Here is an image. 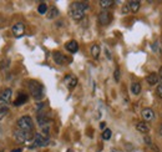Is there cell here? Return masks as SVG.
Segmentation results:
<instances>
[{"instance_id": "6da1fadb", "label": "cell", "mask_w": 162, "mask_h": 152, "mask_svg": "<svg viewBox=\"0 0 162 152\" xmlns=\"http://www.w3.org/2000/svg\"><path fill=\"white\" fill-rule=\"evenodd\" d=\"M89 9V4L84 2V1H75L70 5L69 7V15L71 16V19L79 21L85 16V11Z\"/></svg>"}, {"instance_id": "7a4b0ae2", "label": "cell", "mask_w": 162, "mask_h": 152, "mask_svg": "<svg viewBox=\"0 0 162 152\" xmlns=\"http://www.w3.org/2000/svg\"><path fill=\"white\" fill-rule=\"evenodd\" d=\"M28 89L31 94V96L36 100V101H40L44 99V86L36 81V80H29L28 81Z\"/></svg>"}, {"instance_id": "3957f363", "label": "cell", "mask_w": 162, "mask_h": 152, "mask_svg": "<svg viewBox=\"0 0 162 152\" xmlns=\"http://www.w3.org/2000/svg\"><path fill=\"white\" fill-rule=\"evenodd\" d=\"M18 129L26 131V132H33L34 131V121L30 116H23L18 120Z\"/></svg>"}, {"instance_id": "277c9868", "label": "cell", "mask_w": 162, "mask_h": 152, "mask_svg": "<svg viewBox=\"0 0 162 152\" xmlns=\"http://www.w3.org/2000/svg\"><path fill=\"white\" fill-rule=\"evenodd\" d=\"M49 142H50L49 136L43 135V134H35L34 135V144L30 147L31 149H34V147H45V146L49 145Z\"/></svg>"}, {"instance_id": "5b68a950", "label": "cell", "mask_w": 162, "mask_h": 152, "mask_svg": "<svg viewBox=\"0 0 162 152\" xmlns=\"http://www.w3.org/2000/svg\"><path fill=\"white\" fill-rule=\"evenodd\" d=\"M14 137L18 142L20 144H24V142H28L30 141L31 139H34V134L33 132H26V131H23V130H16L14 132Z\"/></svg>"}, {"instance_id": "8992f818", "label": "cell", "mask_w": 162, "mask_h": 152, "mask_svg": "<svg viewBox=\"0 0 162 152\" xmlns=\"http://www.w3.org/2000/svg\"><path fill=\"white\" fill-rule=\"evenodd\" d=\"M111 21H112V14H111L110 11L102 10V11L99 14V22H100L102 26L109 25Z\"/></svg>"}, {"instance_id": "52a82bcc", "label": "cell", "mask_w": 162, "mask_h": 152, "mask_svg": "<svg viewBox=\"0 0 162 152\" xmlns=\"http://www.w3.org/2000/svg\"><path fill=\"white\" fill-rule=\"evenodd\" d=\"M53 59H54V61L58 65H65L66 62H70L71 61V60H68L66 56L63 52H60V51H54L53 52Z\"/></svg>"}, {"instance_id": "ba28073f", "label": "cell", "mask_w": 162, "mask_h": 152, "mask_svg": "<svg viewBox=\"0 0 162 152\" xmlns=\"http://www.w3.org/2000/svg\"><path fill=\"white\" fill-rule=\"evenodd\" d=\"M13 34L15 37H21L25 34V25L23 22H16L13 25Z\"/></svg>"}, {"instance_id": "9c48e42d", "label": "cell", "mask_w": 162, "mask_h": 152, "mask_svg": "<svg viewBox=\"0 0 162 152\" xmlns=\"http://www.w3.org/2000/svg\"><path fill=\"white\" fill-rule=\"evenodd\" d=\"M11 95H13V91L10 89H5L0 92V101L4 102V104H9L10 100H11Z\"/></svg>"}, {"instance_id": "30bf717a", "label": "cell", "mask_w": 162, "mask_h": 152, "mask_svg": "<svg viewBox=\"0 0 162 152\" xmlns=\"http://www.w3.org/2000/svg\"><path fill=\"white\" fill-rule=\"evenodd\" d=\"M64 82L66 84V86H68L70 90H73V89L78 85V79H76L75 76H73V75H66L65 79H64Z\"/></svg>"}, {"instance_id": "8fae6325", "label": "cell", "mask_w": 162, "mask_h": 152, "mask_svg": "<svg viewBox=\"0 0 162 152\" xmlns=\"http://www.w3.org/2000/svg\"><path fill=\"white\" fill-rule=\"evenodd\" d=\"M65 47H66V50H68L69 52L75 54V52H78V50H79V44H78V41H75V40H70V41H68V42L65 44Z\"/></svg>"}, {"instance_id": "7c38bea8", "label": "cell", "mask_w": 162, "mask_h": 152, "mask_svg": "<svg viewBox=\"0 0 162 152\" xmlns=\"http://www.w3.org/2000/svg\"><path fill=\"white\" fill-rule=\"evenodd\" d=\"M141 115H142V117H144L145 121H151L155 117V112L152 111V109H144L142 112H141Z\"/></svg>"}, {"instance_id": "4fadbf2b", "label": "cell", "mask_w": 162, "mask_h": 152, "mask_svg": "<svg viewBox=\"0 0 162 152\" xmlns=\"http://www.w3.org/2000/svg\"><path fill=\"white\" fill-rule=\"evenodd\" d=\"M129 9H130V11H132V12H137L139 10H140V6H141V2L140 1H137V0H131V1H129Z\"/></svg>"}, {"instance_id": "5bb4252c", "label": "cell", "mask_w": 162, "mask_h": 152, "mask_svg": "<svg viewBox=\"0 0 162 152\" xmlns=\"http://www.w3.org/2000/svg\"><path fill=\"white\" fill-rule=\"evenodd\" d=\"M136 129H137V131H140V132H142V134H146V132L150 131V126H149V124H146L145 121L139 122V124L136 125Z\"/></svg>"}, {"instance_id": "9a60e30c", "label": "cell", "mask_w": 162, "mask_h": 152, "mask_svg": "<svg viewBox=\"0 0 162 152\" xmlns=\"http://www.w3.org/2000/svg\"><path fill=\"white\" fill-rule=\"evenodd\" d=\"M147 82L150 84V85H156L157 82H159V80H160V77H159V75L157 74H155V72H152V74H150L149 76H147Z\"/></svg>"}, {"instance_id": "2e32d148", "label": "cell", "mask_w": 162, "mask_h": 152, "mask_svg": "<svg viewBox=\"0 0 162 152\" xmlns=\"http://www.w3.org/2000/svg\"><path fill=\"white\" fill-rule=\"evenodd\" d=\"M26 101H28V95H25V94H20V95L18 96V99L15 100L14 106H20V105L25 104Z\"/></svg>"}, {"instance_id": "e0dca14e", "label": "cell", "mask_w": 162, "mask_h": 152, "mask_svg": "<svg viewBox=\"0 0 162 152\" xmlns=\"http://www.w3.org/2000/svg\"><path fill=\"white\" fill-rule=\"evenodd\" d=\"M8 112H9L8 105L4 104V102H0V120H3V119L8 115Z\"/></svg>"}, {"instance_id": "ac0fdd59", "label": "cell", "mask_w": 162, "mask_h": 152, "mask_svg": "<svg viewBox=\"0 0 162 152\" xmlns=\"http://www.w3.org/2000/svg\"><path fill=\"white\" fill-rule=\"evenodd\" d=\"M91 55H92L94 59H99V56H100V46L97 44L91 46Z\"/></svg>"}, {"instance_id": "d6986e66", "label": "cell", "mask_w": 162, "mask_h": 152, "mask_svg": "<svg viewBox=\"0 0 162 152\" xmlns=\"http://www.w3.org/2000/svg\"><path fill=\"white\" fill-rule=\"evenodd\" d=\"M59 15V10L55 7V6H51L50 10L48 11V19H54Z\"/></svg>"}, {"instance_id": "ffe728a7", "label": "cell", "mask_w": 162, "mask_h": 152, "mask_svg": "<svg viewBox=\"0 0 162 152\" xmlns=\"http://www.w3.org/2000/svg\"><path fill=\"white\" fill-rule=\"evenodd\" d=\"M131 91H132V94L139 95V94L141 92V85H140L139 82H134V84L131 85Z\"/></svg>"}, {"instance_id": "44dd1931", "label": "cell", "mask_w": 162, "mask_h": 152, "mask_svg": "<svg viewBox=\"0 0 162 152\" xmlns=\"http://www.w3.org/2000/svg\"><path fill=\"white\" fill-rule=\"evenodd\" d=\"M114 4H115V1H112V0H101L100 1V6L102 9H107V7L112 6Z\"/></svg>"}, {"instance_id": "7402d4cb", "label": "cell", "mask_w": 162, "mask_h": 152, "mask_svg": "<svg viewBox=\"0 0 162 152\" xmlns=\"http://www.w3.org/2000/svg\"><path fill=\"white\" fill-rule=\"evenodd\" d=\"M111 135H112L111 130H110V129H105V130H104V132H102V139L107 141V140H110V139H111Z\"/></svg>"}, {"instance_id": "603a6c76", "label": "cell", "mask_w": 162, "mask_h": 152, "mask_svg": "<svg viewBox=\"0 0 162 152\" xmlns=\"http://www.w3.org/2000/svg\"><path fill=\"white\" fill-rule=\"evenodd\" d=\"M38 11H39L40 14H45V12H48V5H46L45 2H41V4L39 5V7H38Z\"/></svg>"}, {"instance_id": "cb8c5ba5", "label": "cell", "mask_w": 162, "mask_h": 152, "mask_svg": "<svg viewBox=\"0 0 162 152\" xmlns=\"http://www.w3.org/2000/svg\"><path fill=\"white\" fill-rule=\"evenodd\" d=\"M114 79H115V81H120V70H119V69L115 70V72H114Z\"/></svg>"}, {"instance_id": "d4e9b609", "label": "cell", "mask_w": 162, "mask_h": 152, "mask_svg": "<svg viewBox=\"0 0 162 152\" xmlns=\"http://www.w3.org/2000/svg\"><path fill=\"white\" fill-rule=\"evenodd\" d=\"M9 62H10V61H9V59L3 60V62H1V69H3V70H4V69H8V67H9V66H8V65H9Z\"/></svg>"}, {"instance_id": "484cf974", "label": "cell", "mask_w": 162, "mask_h": 152, "mask_svg": "<svg viewBox=\"0 0 162 152\" xmlns=\"http://www.w3.org/2000/svg\"><path fill=\"white\" fill-rule=\"evenodd\" d=\"M157 95H159V96L162 99V84L159 86V87H157Z\"/></svg>"}, {"instance_id": "4316f807", "label": "cell", "mask_w": 162, "mask_h": 152, "mask_svg": "<svg viewBox=\"0 0 162 152\" xmlns=\"http://www.w3.org/2000/svg\"><path fill=\"white\" fill-rule=\"evenodd\" d=\"M130 11V9H129V5H125L124 7H122V12L124 14H126V12H129Z\"/></svg>"}, {"instance_id": "83f0119b", "label": "cell", "mask_w": 162, "mask_h": 152, "mask_svg": "<svg viewBox=\"0 0 162 152\" xmlns=\"http://www.w3.org/2000/svg\"><path fill=\"white\" fill-rule=\"evenodd\" d=\"M144 140H145V142H146L147 145H151V139H150L149 136H145V139H144Z\"/></svg>"}, {"instance_id": "f1b7e54d", "label": "cell", "mask_w": 162, "mask_h": 152, "mask_svg": "<svg viewBox=\"0 0 162 152\" xmlns=\"http://www.w3.org/2000/svg\"><path fill=\"white\" fill-rule=\"evenodd\" d=\"M157 45H159V42H155V44L152 45V49H154V51H157Z\"/></svg>"}, {"instance_id": "f546056e", "label": "cell", "mask_w": 162, "mask_h": 152, "mask_svg": "<svg viewBox=\"0 0 162 152\" xmlns=\"http://www.w3.org/2000/svg\"><path fill=\"white\" fill-rule=\"evenodd\" d=\"M105 126H106V124H105V122H101V124H100V129L105 130Z\"/></svg>"}, {"instance_id": "4dcf8cb0", "label": "cell", "mask_w": 162, "mask_h": 152, "mask_svg": "<svg viewBox=\"0 0 162 152\" xmlns=\"http://www.w3.org/2000/svg\"><path fill=\"white\" fill-rule=\"evenodd\" d=\"M11 152H23V150L21 149H16V150H13Z\"/></svg>"}, {"instance_id": "1f68e13d", "label": "cell", "mask_w": 162, "mask_h": 152, "mask_svg": "<svg viewBox=\"0 0 162 152\" xmlns=\"http://www.w3.org/2000/svg\"><path fill=\"white\" fill-rule=\"evenodd\" d=\"M159 77H160V80L162 81V69L160 70V75H159Z\"/></svg>"}, {"instance_id": "d6a6232c", "label": "cell", "mask_w": 162, "mask_h": 152, "mask_svg": "<svg viewBox=\"0 0 162 152\" xmlns=\"http://www.w3.org/2000/svg\"><path fill=\"white\" fill-rule=\"evenodd\" d=\"M160 134H161V136H162V126H161V129H160Z\"/></svg>"}]
</instances>
